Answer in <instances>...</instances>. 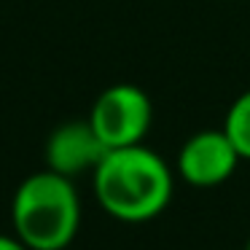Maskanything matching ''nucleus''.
Listing matches in <instances>:
<instances>
[{
  "label": "nucleus",
  "instance_id": "obj_3",
  "mask_svg": "<svg viewBox=\"0 0 250 250\" xmlns=\"http://www.w3.org/2000/svg\"><path fill=\"white\" fill-rule=\"evenodd\" d=\"M153 121V105L135 83H113L97 94L89 124L105 143V148H126L143 143Z\"/></svg>",
  "mask_w": 250,
  "mask_h": 250
},
{
  "label": "nucleus",
  "instance_id": "obj_7",
  "mask_svg": "<svg viewBox=\"0 0 250 250\" xmlns=\"http://www.w3.org/2000/svg\"><path fill=\"white\" fill-rule=\"evenodd\" d=\"M0 250H30L27 245L19 237H8V234H0Z\"/></svg>",
  "mask_w": 250,
  "mask_h": 250
},
{
  "label": "nucleus",
  "instance_id": "obj_6",
  "mask_svg": "<svg viewBox=\"0 0 250 250\" xmlns=\"http://www.w3.org/2000/svg\"><path fill=\"white\" fill-rule=\"evenodd\" d=\"M223 132L234 143L239 156L250 159V89L231 103L226 119H223Z\"/></svg>",
  "mask_w": 250,
  "mask_h": 250
},
{
  "label": "nucleus",
  "instance_id": "obj_1",
  "mask_svg": "<svg viewBox=\"0 0 250 250\" xmlns=\"http://www.w3.org/2000/svg\"><path fill=\"white\" fill-rule=\"evenodd\" d=\"M100 207L124 223H146L167 210L172 199V169L143 143L110 148L92 172Z\"/></svg>",
  "mask_w": 250,
  "mask_h": 250
},
{
  "label": "nucleus",
  "instance_id": "obj_8",
  "mask_svg": "<svg viewBox=\"0 0 250 250\" xmlns=\"http://www.w3.org/2000/svg\"><path fill=\"white\" fill-rule=\"evenodd\" d=\"M245 250H250V239H248V242H245Z\"/></svg>",
  "mask_w": 250,
  "mask_h": 250
},
{
  "label": "nucleus",
  "instance_id": "obj_2",
  "mask_svg": "<svg viewBox=\"0 0 250 250\" xmlns=\"http://www.w3.org/2000/svg\"><path fill=\"white\" fill-rule=\"evenodd\" d=\"M11 223L30 250H65L81 226V199L73 180L51 169L27 175L14 191Z\"/></svg>",
  "mask_w": 250,
  "mask_h": 250
},
{
  "label": "nucleus",
  "instance_id": "obj_5",
  "mask_svg": "<svg viewBox=\"0 0 250 250\" xmlns=\"http://www.w3.org/2000/svg\"><path fill=\"white\" fill-rule=\"evenodd\" d=\"M105 153L108 148L92 129L89 119L65 121L46 140V169L73 180L81 172H94V167L103 162Z\"/></svg>",
  "mask_w": 250,
  "mask_h": 250
},
{
  "label": "nucleus",
  "instance_id": "obj_4",
  "mask_svg": "<svg viewBox=\"0 0 250 250\" xmlns=\"http://www.w3.org/2000/svg\"><path fill=\"white\" fill-rule=\"evenodd\" d=\"M242 162L229 135L221 129H205L191 135L178 151V175L188 186L212 188L226 183Z\"/></svg>",
  "mask_w": 250,
  "mask_h": 250
}]
</instances>
